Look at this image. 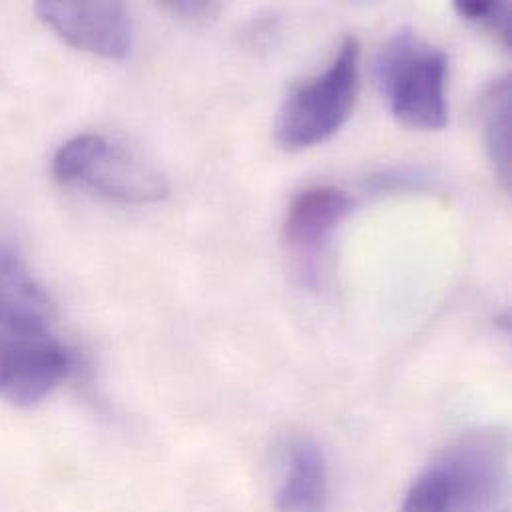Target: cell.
<instances>
[{"mask_svg": "<svg viewBox=\"0 0 512 512\" xmlns=\"http://www.w3.org/2000/svg\"><path fill=\"white\" fill-rule=\"evenodd\" d=\"M447 70V54L415 30H399L375 60V78L391 114L421 132H439L449 122Z\"/></svg>", "mask_w": 512, "mask_h": 512, "instance_id": "obj_1", "label": "cell"}, {"mask_svg": "<svg viewBox=\"0 0 512 512\" xmlns=\"http://www.w3.org/2000/svg\"><path fill=\"white\" fill-rule=\"evenodd\" d=\"M505 459L489 439H467L429 465L409 487L401 512H493Z\"/></svg>", "mask_w": 512, "mask_h": 512, "instance_id": "obj_2", "label": "cell"}, {"mask_svg": "<svg viewBox=\"0 0 512 512\" xmlns=\"http://www.w3.org/2000/svg\"><path fill=\"white\" fill-rule=\"evenodd\" d=\"M359 58L361 46L349 36L319 76L291 90L275 122L277 142L285 150L317 146L345 126L359 92Z\"/></svg>", "mask_w": 512, "mask_h": 512, "instance_id": "obj_3", "label": "cell"}, {"mask_svg": "<svg viewBox=\"0 0 512 512\" xmlns=\"http://www.w3.org/2000/svg\"><path fill=\"white\" fill-rule=\"evenodd\" d=\"M52 174L62 184L82 182L124 204H152L168 194V182L160 170L98 134L68 140L52 160Z\"/></svg>", "mask_w": 512, "mask_h": 512, "instance_id": "obj_4", "label": "cell"}, {"mask_svg": "<svg viewBox=\"0 0 512 512\" xmlns=\"http://www.w3.org/2000/svg\"><path fill=\"white\" fill-rule=\"evenodd\" d=\"M351 206V198L333 186L307 188L291 200L281 226V246L301 285L319 289L331 238Z\"/></svg>", "mask_w": 512, "mask_h": 512, "instance_id": "obj_5", "label": "cell"}, {"mask_svg": "<svg viewBox=\"0 0 512 512\" xmlns=\"http://www.w3.org/2000/svg\"><path fill=\"white\" fill-rule=\"evenodd\" d=\"M72 369L68 349L48 331L0 327V399L14 407L40 403Z\"/></svg>", "mask_w": 512, "mask_h": 512, "instance_id": "obj_6", "label": "cell"}, {"mask_svg": "<svg viewBox=\"0 0 512 512\" xmlns=\"http://www.w3.org/2000/svg\"><path fill=\"white\" fill-rule=\"evenodd\" d=\"M36 14L72 48L102 58H126L132 46V22L122 2L42 0Z\"/></svg>", "mask_w": 512, "mask_h": 512, "instance_id": "obj_7", "label": "cell"}, {"mask_svg": "<svg viewBox=\"0 0 512 512\" xmlns=\"http://www.w3.org/2000/svg\"><path fill=\"white\" fill-rule=\"evenodd\" d=\"M329 503L327 461L321 447L299 437L289 443L283 481L277 491V512H325Z\"/></svg>", "mask_w": 512, "mask_h": 512, "instance_id": "obj_8", "label": "cell"}, {"mask_svg": "<svg viewBox=\"0 0 512 512\" xmlns=\"http://www.w3.org/2000/svg\"><path fill=\"white\" fill-rule=\"evenodd\" d=\"M52 301L22 259L0 248V327L48 331Z\"/></svg>", "mask_w": 512, "mask_h": 512, "instance_id": "obj_9", "label": "cell"}, {"mask_svg": "<svg viewBox=\"0 0 512 512\" xmlns=\"http://www.w3.org/2000/svg\"><path fill=\"white\" fill-rule=\"evenodd\" d=\"M483 136L491 164L507 190L512 178V82L505 76L483 98Z\"/></svg>", "mask_w": 512, "mask_h": 512, "instance_id": "obj_10", "label": "cell"}, {"mask_svg": "<svg viewBox=\"0 0 512 512\" xmlns=\"http://www.w3.org/2000/svg\"><path fill=\"white\" fill-rule=\"evenodd\" d=\"M455 10L469 22L485 28L505 48H512L511 4L495 0H461L455 2Z\"/></svg>", "mask_w": 512, "mask_h": 512, "instance_id": "obj_11", "label": "cell"}, {"mask_svg": "<svg viewBox=\"0 0 512 512\" xmlns=\"http://www.w3.org/2000/svg\"><path fill=\"white\" fill-rule=\"evenodd\" d=\"M427 184V176L413 168H391L371 178V186L375 190H421Z\"/></svg>", "mask_w": 512, "mask_h": 512, "instance_id": "obj_12", "label": "cell"}, {"mask_svg": "<svg viewBox=\"0 0 512 512\" xmlns=\"http://www.w3.org/2000/svg\"><path fill=\"white\" fill-rule=\"evenodd\" d=\"M164 6L168 10H172L174 14H180V16H186V18H194V20H206V18H212L218 14L220 10V4L218 2H190V0H166Z\"/></svg>", "mask_w": 512, "mask_h": 512, "instance_id": "obj_13", "label": "cell"}]
</instances>
